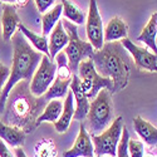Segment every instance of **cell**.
I'll return each mask as SVG.
<instances>
[{
	"label": "cell",
	"mask_w": 157,
	"mask_h": 157,
	"mask_svg": "<svg viewBox=\"0 0 157 157\" xmlns=\"http://www.w3.org/2000/svg\"><path fill=\"white\" fill-rule=\"evenodd\" d=\"M92 62L98 74L112 82L109 93H117L123 89L129 81L131 65L127 50L120 42H107L92 56Z\"/></svg>",
	"instance_id": "1"
},
{
	"label": "cell",
	"mask_w": 157,
	"mask_h": 157,
	"mask_svg": "<svg viewBox=\"0 0 157 157\" xmlns=\"http://www.w3.org/2000/svg\"><path fill=\"white\" fill-rule=\"evenodd\" d=\"M13 42V64L8 81L0 93V113L4 112L5 103L8 97L20 81H30L32 75L34 74L39 62H40L43 54L38 50H34L25 36L17 30L11 36Z\"/></svg>",
	"instance_id": "2"
},
{
	"label": "cell",
	"mask_w": 157,
	"mask_h": 157,
	"mask_svg": "<svg viewBox=\"0 0 157 157\" xmlns=\"http://www.w3.org/2000/svg\"><path fill=\"white\" fill-rule=\"evenodd\" d=\"M30 81H20L11 90L13 96L10 97V102L5 103V122L25 128L27 132H30L32 128H35V120L40 112L42 104L47 101L36 99L39 97H34L29 90Z\"/></svg>",
	"instance_id": "3"
},
{
	"label": "cell",
	"mask_w": 157,
	"mask_h": 157,
	"mask_svg": "<svg viewBox=\"0 0 157 157\" xmlns=\"http://www.w3.org/2000/svg\"><path fill=\"white\" fill-rule=\"evenodd\" d=\"M84 127L89 136L99 135L113 121V106L111 93L106 88H102L97 96L89 103V109L86 116Z\"/></svg>",
	"instance_id": "4"
},
{
	"label": "cell",
	"mask_w": 157,
	"mask_h": 157,
	"mask_svg": "<svg viewBox=\"0 0 157 157\" xmlns=\"http://www.w3.org/2000/svg\"><path fill=\"white\" fill-rule=\"evenodd\" d=\"M63 28L68 34V43L65 45L64 53L68 59V65L72 73H77L78 65L84 59L92 58L94 49L90 45V43L84 42L78 35L77 25L69 20H62Z\"/></svg>",
	"instance_id": "5"
},
{
	"label": "cell",
	"mask_w": 157,
	"mask_h": 157,
	"mask_svg": "<svg viewBox=\"0 0 157 157\" xmlns=\"http://www.w3.org/2000/svg\"><path fill=\"white\" fill-rule=\"evenodd\" d=\"M77 72H78L77 75L79 77L81 81V87L89 101H92L102 88H106L111 92L112 82L108 78H104L97 73L94 64L90 58L82 60L79 65H78Z\"/></svg>",
	"instance_id": "6"
},
{
	"label": "cell",
	"mask_w": 157,
	"mask_h": 157,
	"mask_svg": "<svg viewBox=\"0 0 157 157\" xmlns=\"http://www.w3.org/2000/svg\"><path fill=\"white\" fill-rule=\"evenodd\" d=\"M122 128H123L122 117H117L103 132H101L99 135L90 136L92 143H94L93 150L97 157H102V156L116 157L117 146H118V142L122 135Z\"/></svg>",
	"instance_id": "7"
},
{
	"label": "cell",
	"mask_w": 157,
	"mask_h": 157,
	"mask_svg": "<svg viewBox=\"0 0 157 157\" xmlns=\"http://www.w3.org/2000/svg\"><path fill=\"white\" fill-rule=\"evenodd\" d=\"M56 73H57L56 62L48 56H43L29 82L30 93L34 97H42L47 92V89L50 87V84L53 83Z\"/></svg>",
	"instance_id": "8"
},
{
	"label": "cell",
	"mask_w": 157,
	"mask_h": 157,
	"mask_svg": "<svg viewBox=\"0 0 157 157\" xmlns=\"http://www.w3.org/2000/svg\"><path fill=\"white\" fill-rule=\"evenodd\" d=\"M86 32L87 38L93 47L94 50H98L104 44L103 39V24L102 19L98 11L97 2L96 0H90L89 2V9H88V15L86 19Z\"/></svg>",
	"instance_id": "9"
},
{
	"label": "cell",
	"mask_w": 157,
	"mask_h": 157,
	"mask_svg": "<svg viewBox=\"0 0 157 157\" xmlns=\"http://www.w3.org/2000/svg\"><path fill=\"white\" fill-rule=\"evenodd\" d=\"M122 47L127 50V53L132 56L135 64L138 69L148 71V72H156L157 69V57L156 53H152L147 48H141L132 43L129 39L124 38L121 39Z\"/></svg>",
	"instance_id": "10"
},
{
	"label": "cell",
	"mask_w": 157,
	"mask_h": 157,
	"mask_svg": "<svg viewBox=\"0 0 157 157\" xmlns=\"http://www.w3.org/2000/svg\"><path fill=\"white\" fill-rule=\"evenodd\" d=\"M94 150L93 143L90 140L89 133L84 127V123H81L79 126V133L77 136V140L72 148L65 151L63 157H93Z\"/></svg>",
	"instance_id": "11"
},
{
	"label": "cell",
	"mask_w": 157,
	"mask_h": 157,
	"mask_svg": "<svg viewBox=\"0 0 157 157\" xmlns=\"http://www.w3.org/2000/svg\"><path fill=\"white\" fill-rule=\"evenodd\" d=\"M69 88L73 93V98L75 99V103H77L73 117L75 121H83L89 109V99L87 98L84 90L81 87V81H79V77L77 75V73L72 74Z\"/></svg>",
	"instance_id": "12"
},
{
	"label": "cell",
	"mask_w": 157,
	"mask_h": 157,
	"mask_svg": "<svg viewBox=\"0 0 157 157\" xmlns=\"http://www.w3.org/2000/svg\"><path fill=\"white\" fill-rule=\"evenodd\" d=\"M19 24H20V19L15 6H13L10 4H5L3 8V17H2L4 40H10L14 33L18 30Z\"/></svg>",
	"instance_id": "13"
},
{
	"label": "cell",
	"mask_w": 157,
	"mask_h": 157,
	"mask_svg": "<svg viewBox=\"0 0 157 157\" xmlns=\"http://www.w3.org/2000/svg\"><path fill=\"white\" fill-rule=\"evenodd\" d=\"M68 43V34L64 30L62 20H58L56 27L49 33V40H48V50H49V58L54 59L57 53L65 48Z\"/></svg>",
	"instance_id": "14"
},
{
	"label": "cell",
	"mask_w": 157,
	"mask_h": 157,
	"mask_svg": "<svg viewBox=\"0 0 157 157\" xmlns=\"http://www.w3.org/2000/svg\"><path fill=\"white\" fill-rule=\"evenodd\" d=\"M74 98H73V93L72 90H68L67 97H65L64 104H63V109L62 113L59 116V118L57 122H54L56 129L58 131L59 133H64L71 126L72 118H73V114H74Z\"/></svg>",
	"instance_id": "15"
},
{
	"label": "cell",
	"mask_w": 157,
	"mask_h": 157,
	"mask_svg": "<svg viewBox=\"0 0 157 157\" xmlns=\"http://www.w3.org/2000/svg\"><path fill=\"white\" fill-rule=\"evenodd\" d=\"M133 127L137 135L150 146H156L157 143V129L150 122L145 121L141 116H136L133 118Z\"/></svg>",
	"instance_id": "16"
},
{
	"label": "cell",
	"mask_w": 157,
	"mask_h": 157,
	"mask_svg": "<svg viewBox=\"0 0 157 157\" xmlns=\"http://www.w3.org/2000/svg\"><path fill=\"white\" fill-rule=\"evenodd\" d=\"M0 140L13 147H18L25 141V132L17 126H9L0 121Z\"/></svg>",
	"instance_id": "17"
},
{
	"label": "cell",
	"mask_w": 157,
	"mask_h": 157,
	"mask_svg": "<svg viewBox=\"0 0 157 157\" xmlns=\"http://www.w3.org/2000/svg\"><path fill=\"white\" fill-rule=\"evenodd\" d=\"M127 38V25L118 17L112 18L103 33L104 42H118Z\"/></svg>",
	"instance_id": "18"
},
{
	"label": "cell",
	"mask_w": 157,
	"mask_h": 157,
	"mask_svg": "<svg viewBox=\"0 0 157 157\" xmlns=\"http://www.w3.org/2000/svg\"><path fill=\"white\" fill-rule=\"evenodd\" d=\"M156 35H157V14L153 13L151 15L148 23L146 24V27L142 29L141 34L137 36V40L145 43L151 50H153L156 53Z\"/></svg>",
	"instance_id": "19"
},
{
	"label": "cell",
	"mask_w": 157,
	"mask_h": 157,
	"mask_svg": "<svg viewBox=\"0 0 157 157\" xmlns=\"http://www.w3.org/2000/svg\"><path fill=\"white\" fill-rule=\"evenodd\" d=\"M62 109H63V103L60 101L50 99V102L47 104L45 108H44V112L36 117L35 127H38L39 124H42L43 122H50V123L57 122L60 113H62Z\"/></svg>",
	"instance_id": "20"
},
{
	"label": "cell",
	"mask_w": 157,
	"mask_h": 157,
	"mask_svg": "<svg viewBox=\"0 0 157 157\" xmlns=\"http://www.w3.org/2000/svg\"><path fill=\"white\" fill-rule=\"evenodd\" d=\"M19 32L28 39V40L34 45V48L39 52V53H42L44 56H48L49 57V50H48V39L47 36L44 35H38L35 33H33L32 30H29L27 27H24L23 24H19L18 27Z\"/></svg>",
	"instance_id": "21"
},
{
	"label": "cell",
	"mask_w": 157,
	"mask_h": 157,
	"mask_svg": "<svg viewBox=\"0 0 157 157\" xmlns=\"http://www.w3.org/2000/svg\"><path fill=\"white\" fill-rule=\"evenodd\" d=\"M60 4H62V14L64 15L65 19L74 23L75 25L84 24V21H86L84 13L75 4H73L69 0H62Z\"/></svg>",
	"instance_id": "22"
},
{
	"label": "cell",
	"mask_w": 157,
	"mask_h": 157,
	"mask_svg": "<svg viewBox=\"0 0 157 157\" xmlns=\"http://www.w3.org/2000/svg\"><path fill=\"white\" fill-rule=\"evenodd\" d=\"M62 15V4H57L56 6H53L52 9H49L48 11H45L42 18V33L44 36L49 35V33L52 32L56 27V24L58 23L59 18Z\"/></svg>",
	"instance_id": "23"
},
{
	"label": "cell",
	"mask_w": 157,
	"mask_h": 157,
	"mask_svg": "<svg viewBox=\"0 0 157 157\" xmlns=\"http://www.w3.org/2000/svg\"><path fill=\"white\" fill-rule=\"evenodd\" d=\"M69 84H71V81H63V79H59V78H54L53 83L50 84V87L47 89V92L43 94L44 96L43 98L45 101H50V99H58L67 96Z\"/></svg>",
	"instance_id": "24"
},
{
	"label": "cell",
	"mask_w": 157,
	"mask_h": 157,
	"mask_svg": "<svg viewBox=\"0 0 157 157\" xmlns=\"http://www.w3.org/2000/svg\"><path fill=\"white\" fill-rule=\"evenodd\" d=\"M129 140V133H128V129L126 126H123L122 128V135L118 142V146H117V152L116 156L117 157H129L128 156V150H127V143Z\"/></svg>",
	"instance_id": "25"
},
{
	"label": "cell",
	"mask_w": 157,
	"mask_h": 157,
	"mask_svg": "<svg viewBox=\"0 0 157 157\" xmlns=\"http://www.w3.org/2000/svg\"><path fill=\"white\" fill-rule=\"evenodd\" d=\"M127 150L129 157H143V155H145V146L141 141L129 138L127 143Z\"/></svg>",
	"instance_id": "26"
},
{
	"label": "cell",
	"mask_w": 157,
	"mask_h": 157,
	"mask_svg": "<svg viewBox=\"0 0 157 157\" xmlns=\"http://www.w3.org/2000/svg\"><path fill=\"white\" fill-rule=\"evenodd\" d=\"M9 74H10V69L6 67V65L0 63V93H2V90H3V88L8 81Z\"/></svg>",
	"instance_id": "27"
},
{
	"label": "cell",
	"mask_w": 157,
	"mask_h": 157,
	"mask_svg": "<svg viewBox=\"0 0 157 157\" xmlns=\"http://www.w3.org/2000/svg\"><path fill=\"white\" fill-rule=\"evenodd\" d=\"M54 2L56 0H34V3L36 5V9L40 13H43V14L50 9V6L54 4Z\"/></svg>",
	"instance_id": "28"
},
{
	"label": "cell",
	"mask_w": 157,
	"mask_h": 157,
	"mask_svg": "<svg viewBox=\"0 0 157 157\" xmlns=\"http://www.w3.org/2000/svg\"><path fill=\"white\" fill-rule=\"evenodd\" d=\"M0 157H14L3 140H0Z\"/></svg>",
	"instance_id": "29"
},
{
	"label": "cell",
	"mask_w": 157,
	"mask_h": 157,
	"mask_svg": "<svg viewBox=\"0 0 157 157\" xmlns=\"http://www.w3.org/2000/svg\"><path fill=\"white\" fill-rule=\"evenodd\" d=\"M15 157H27V155H25V152H24L23 148L18 147L17 151H15Z\"/></svg>",
	"instance_id": "30"
},
{
	"label": "cell",
	"mask_w": 157,
	"mask_h": 157,
	"mask_svg": "<svg viewBox=\"0 0 157 157\" xmlns=\"http://www.w3.org/2000/svg\"><path fill=\"white\" fill-rule=\"evenodd\" d=\"M27 2H28V0H17V4H19L20 6H23V5H25V4H27Z\"/></svg>",
	"instance_id": "31"
},
{
	"label": "cell",
	"mask_w": 157,
	"mask_h": 157,
	"mask_svg": "<svg viewBox=\"0 0 157 157\" xmlns=\"http://www.w3.org/2000/svg\"><path fill=\"white\" fill-rule=\"evenodd\" d=\"M17 2V0H0V3H15Z\"/></svg>",
	"instance_id": "32"
},
{
	"label": "cell",
	"mask_w": 157,
	"mask_h": 157,
	"mask_svg": "<svg viewBox=\"0 0 157 157\" xmlns=\"http://www.w3.org/2000/svg\"><path fill=\"white\" fill-rule=\"evenodd\" d=\"M143 157H152V156H150V155H148V156H143Z\"/></svg>",
	"instance_id": "33"
},
{
	"label": "cell",
	"mask_w": 157,
	"mask_h": 157,
	"mask_svg": "<svg viewBox=\"0 0 157 157\" xmlns=\"http://www.w3.org/2000/svg\"><path fill=\"white\" fill-rule=\"evenodd\" d=\"M0 4H2V3H0Z\"/></svg>",
	"instance_id": "34"
}]
</instances>
